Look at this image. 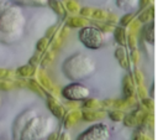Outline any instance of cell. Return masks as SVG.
Wrapping results in <instances>:
<instances>
[{
	"label": "cell",
	"mask_w": 158,
	"mask_h": 140,
	"mask_svg": "<svg viewBox=\"0 0 158 140\" xmlns=\"http://www.w3.org/2000/svg\"><path fill=\"white\" fill-rule=\"evenodd\" d=\"M25 24L23 15L17 6L0 2V41L6 43L16 41Z\"/></svg>",
	"instance_id": "cell-1"
},
{
	"label": "cell",
	"mask_w": 158,
	"mask_h": 140,
	"mask_svg": "<svg viewBox=\"0 0 158 140\" xmlns=\"http://www.w3.org/2000/svg\"><path fill=\"white\" fill-rule=\"evenodd\" d=\"M94 71H95V62L90 57L83 53H74L73 56L68 57L63 63L64 74L73 81L85 78L89 74H91Z\"/></svg>",
	"instance_id": "cell-2"
},
{
	"label": "cell",
	"mask_w": 158,
	"mask_h": 140,
	"mask_svg": "<svg viewBox=\"0 0 158 140\" xmlns=\"http://www.w3.org/2000/svg\"><path fill=\"white\" fill-rule=\"evenodd\" d=\"M78 38L86 48H90V50H98L102 47L105 42L104 32H101L95 26H86V25L79 30Z\"/></svg>",
	"instance_id": "cell-3"
},
{
	"label": "cell",
	"mask_w": 158,
	"mask_h": 140,
	"mask_svg": "<svg viewBox=\"0 0 158 140\" xmlns=\"http://www.w3.org/2000/svg\"><path fill=\"white\" fill-rule=\"evenodd\" d=\"M89 93H90L89 88L81 83H70L60 90V94L67 100H75V102L84 100L85 98L89 97Z\"/></svg>",
	"instance_id": "cell-4"
},
{
	"label": "cell",
	"mask_w": 158,
	"mask_h": 140,
	"mask_svg": "<svg viewBox=\"0 0 158 140\" xmlns=\"http://www.w3.org/2000/svg\"><path fill=\"white\" fill-rule=\"evenodd\" d=\"M109 133L107 128L105 125H95L86 131H84L80 136H78V140H107Z\"/></svg>",
	"instance_id": "cell-5"
},
{
	"label": "cell",
	"mask_w": 158,
	"mask_h": 140,
	"mask_svg": "<svg viewBox=\"0 0 158 140\" xmlns=\"http://www.w3.org/2000/svg\"><path fill=\"white\" fill-rule=\"evenodd\" d=\"M46 102H47V107L49 109V112L57 118V119H63L65 113H67V109L64 108L63 104H60L57 98L54 95H52L51 93H47L46 94Z\"/></svg>",
	"instance_id": "cell-6"
},
{
	"label": "cell",
	"mask_w": 158,
	"mask_h": 140,
	"mask_svg": "<svg viewBox=\"0 0 158 140\" xmlns=\"http://www.w3.org/2000/svg\"><path fill=\"white\" fill-rule=\"evenodd\" d=\"M69 33H70V28H69L67 25H64V26L62 27V30H59V32L57 31V32L54 33V36L52 37L53 40L51 41V50L54 51V52H57V51L62 47V45L64 43V41H65V38L69 36Z\"/></svg>",
	"instance_id": "cell-7"
},
{
	"label": "cell",
	"mask_w": 158,
	"mask_h": 140,
	"mask_svg": "<svg viewBox=\"0 0 158 140\" xmlns=\"http://www.w3.org/2000/svg\"><path fill=\"white\" fill-rule=\"evenodd\" d=\"M80 114H81V119L84 121H96V120H101L104 118H106L107 113L106 110L104 109H95V110H91V109H83L80 110Z\"/></svg>",
	"instance_id": "cell-8"
},
{
	"label": "cell",
	"mask_w": 158,
	"mask_h": 140,
	"mask_svg": "<svg viewBox=\"0 0 158 140\" xmlns=\"http://www.w3.org/2000/svg\"><path fill=\"white\" fill-rule=\"evenodd\" d=\"M122 92H123V98L133 95L136 92V84L132 78V73H128L123 77L122 79Z\"/></svg>",
	"instance_id": "cell-9"
},
{
	"label": "cell",
	"mask_w": 158,
	"mask_h": 140,
	"mask_svg": "<svg viewBox=\"0 0 158 140\" xmlns=\"http://www.w3.org/2000/svg\"><path fill=\"white\" fill-rule=\"evenodd\" d=\"M81 119V114L80 110H70L69 113H65L64 118H63V124L65 129H70L72 126H74L79 120Z\"/></svg>",
	"instance_id": "cell-10"
},
{
	"label": "cell",
	"mask_w": 158,
	"mask_h": 140,
	"mask_svg": "<svg viewBox=\"0 0 158 140\" xmlns=\"http://www.w3.org/2000/svg\"><path fill=\"white\" fill-rule=\"evenodd\" d=\"M115 58L118 61V64L123 69H130V59L127 56V52L125 50V46H120L115 50Z\"/></svg>",
	"instance_id": "cell-11"
},
{
	"label": "cell",
	"mask_w": 158,
	"mask_h": 140,
	"mask_svg": "<svg viewBox=\"0 0 158 140\" xmlns=\"http://www.w3.org/2000/svg\"><path fill=\"white\" fill-rule=\"evenodd\" d=\"M35 74L37 76V81H38V83L46 89V90H51L52 89V87H53V82L51 81V78H49V76L46 73V71L43 69V68H40V69H37L36 68V72H35Z\"/></svg>",
	"instance_id": "cell-12"
},
{
	"label": "cell",
	"mask_w": 158,
	"mask_h": 140,
	"mask_svg": "<svg viewBox=\"0 0 158 140\" xmlns=\"http://www.w3.org/2000/svg\"><path fill=\"white\" fill-rule=\"evenodd\" d=\"M86 24H88V20L85 17H81V16L73 15V16H69L65 19V25L69 28H81Z\"/></svg>",
	"instance_id": "cell-13"
},
{
	"label": "cell",
	"mask_w": 158,
	"mask_h": 140,
	"mask_svg": "<svg viewBox=\"0 0 158 140\" xmlns=\"http://www.w3.org/2000/svg\"><path fill=\"white\" fill-rule=\"evenodd\" d=\"M141 37L146 42H149L153 45V42H154V24H153V21H151L149 24H147L142 27Z\"/></svg>",
	"instance_id": "cell-14"
},
{
	"label": "cell",
	"mask_w": 158,
	"mask_h": 140,
	"mask_svg": "<svg viewBox=\"0 0 158 140\" xmlns=\"http://www.w3.org/2000/svg\"><path fill=\"white\" fill-rule=\"evenodd\" d=\"M27 88L31 89V90H32L33 93H36L37 95H40L41 98H44L46 94H47L46 89L38 83V81H37L36 78H30V79H27Z\"/></svg>",
	"instance_id": "cell-15"
},
{
	"label": "cell",
	"mask_w": 158,
	"mask_h": 140,
	"mask_svg": "<svg viewBox=\"0 0 158 140\" xmlns=\"http://www.w3.org/2000/svg\"><path fill=\"white\" fill-rule=\"evenodd\" d=\"M35 72H36V67H33L31 64H23L15 71L16 77H20V78H30V77L35 76Z\"/></svg>",
	"instance_id": "cell-16"
},
{
	"label": "cell",
	"mask_w": 158,
	"mask_h": 140,
	"mask_svg": "<svg viewBox=\"0 0 158 140\" xmlns=\"http://www.w3.org/2000/svg\"><path fill=\"white\" fill-rule=\"evenodd\" d=\"M114 38L115 41L120 45V46H126V37H127V32L125 30V27L122 26H115L114 28Z\"/></svg>",
	"instance_id": "cell-17"
},
{
	"label": "cell",
	"mask_w": 158,
	"mask_h": 140,
	"mask_svg": "<svg viewBox=\"0 0 158 140\" xmlns=\"http://www.w3.org/2000/svg\"><path fill=\"white\" fill-rule=\"evenodd\" d=\"M47 5L59 16H65L67 15V11L64 9V5L63 2H60L59 0H47Z\"/></svg>",
	"instance_id": "cell-18"
},
{
	"label": "cell",
	"mask_w": 158,
	"mask_h": 140,
	"mask_svg": "<svg viewBox=\"0 0 158 140\" xmlns=\"http://www.w3.org/2000/svg\"><path fill=\"white\" fill-rule=\"evenodd\" d=\"M93 25L95 27H98L101 32H112L115 28V25L107 22L106 20H91Z\"/></svg>",
	"instance_id": "cell-19"
},
{
	"label": "cell",
	"mask_w": 158,
	"mask_h": 140,
	"mask_svg": "<svg viewBox=\"0 0 158 140\" xmlns=\"http://www.w3.org/2000/svg\"><path fill=\"white\" fill-rule=\"evenodd\" d=\"M153 17H154V6L152 5L149 7L143 9L137 19L139 20V22H148V21L153 20Z\"/></svg>",
	"instance_id": "cell-20"
},
{
	"label": "cell",
	"mask_w": 158,
	"mask_h": 140,
	"mask_svg": "<svg viewBox=\"0 0 158 140\" xmlns=\"http://www.w3.org/2000/svg\"><path fill=\"white\" fill-rule=\"evenodd\" d=\"M116 5L121 10L128 11V10H133L137 7L138 0H116Z\"/></svg>",
	"instance_id": "cell-21"
},
{
	"label": "cell",
	"mask_w": 158,
	"mask_h": 140,
	"mask_svg": "<svg viewBox=\"0 0 158 140\" xmlns=\"http://www.w3.org/2000/svg\"><path fill=\"white\" fill-rule=\"evenodd\" d=\"M83 109H91V110H95V109H101V104H100V100L95 99V98H85L83 100Z\"/></svg>",
	"instance_id": "cell-22"
},
{
	"label": "cell",
	"mask_w": 158,
	"mask_h": 140,
	"mask_svg": "<svg viewBox=\"0 0 158 140\" xmlns=\"http://www.w3.org/2000/svg\"><path fill=\"white\" fill-rule=\"evenodd\" d=\"M17 5L23 6H44L47 5V0H12Z\"/></svg>",
	"instance_id": "cell-23"
},
{
	"label": "cell",
	"mask_w": 158,
	"mask_h": 140,
	"mask_svg": "<svg viewBox=\"0 0 158 140\" xmlns=\"http://www.w3.org/2000/svg\"><path fill=\"white\" fill-rule=\"evenodd\" d=\"M54 56H56V52L52 51V50H49L48 52H46L43 55V57H41V62H40V64L42 66V68H47L49 64H52V62L54 59Z\"/></svg>",
	"instance_id": "cell-24"
},
{
	"label": "cell",
	"mask_w": 158,
	"mask_h": 140,
	"mask_svg": "<svg viewBox=\"0 0 158 140\" xmlns=\"http://www.w3.org/2000/svg\"><path fill=\"white\" fill-rule=\"evenodd\" d=\"M63 5H64L65 11H69V12L73 14V15L77 14V12H79L80 6H79L78 1H75V0H65Z\"/></svg>",
	"instance_id": "cell-25"
},
{
	"label": "cell",
	"mask_w": 158,
	"mask_h": 140,
	"mask_svg": "<svg viewBox=\"0 0 158 140\" xmlns=\"http://www.w3.org/2000/svg\"><path fill=\"white\" fill-rule=\"evenodd\" d=\"M123 115H125L123 110H120V109H110L109 113H107V116L112 121H122Z\"/></svg>",
	"instance_id": "cell-26"
},
{
	"label": "cell",
	"mask_w": 158,
	"mask_h": 140,
	"mask_svg": "<svg viewBox=\"0 0 158 140\" xmlns=\"http://www.w3.org/2000/svg\"><path fill=\"white\" fill-rule=\"evenodd\" d=\"M122 123L127 128H136L137 126V121H136V119H135V116H133L132 113L125 114L123 118H122Z\"/></svg>",
	"instance_id": "cell-27"
},
{
	"label": "cell",
	"mask_w": 158,
	"mask_h": 140,
	"mask_svg": "<svg viewBox=\"0 0 158 140\" xmlns=\"http://www.w3.org/2000/svg\"><path fill=\"white\" fill-rule=\"evenodd\" d=\"M141 126H147V128H151V129L154 128V114H153V112H149V110L147 112Z\"/></svg>",
	"instance_id": "cell-28"
},
{
	"label": "cell",
	"mask_w": 158,
	"mask_h": 140,
	"mask_svg": "<svg viewBox=\"0 0 158 140\" xmlns=\"http://www.w3.org/2000/svg\"><path fill=\"white\" fill-rule=\"evenodd\" d=\"M48 46H49V40H48L47 37H42V38H40V40L37 41L36 50H37V52L42 53V52H44V51L47 50Z\"/></svg>",
	"instance_id": "cell-29"
},
{
	"label": "cell",
	"mask_w": 158,
	"mask_h": 140,
	"mask_svg": "<svg viewBox=\"0 0 158 140\" xmlns=\"http://www.w3.org/2000/svg\"><path fill=\"white\" fill-rule=\"evenodd\" d=\"M107 16V11L104 9H93V14L91 17L94 20H106Z\"/></svg>",
	"instance_id": "cell-30"
},
{
	"label": "cell",
	"mask_w": 158,
	"mask_h": 140,
	"mask_svg": "<svg viewBox=\"0 0 158 140\" xmlns=\"http://www.w3.org/2000/svg\"><path fill=\"white\" fill-rule=\"evenodd\" d=\"M126 45H128V47H130L131 50L137 48V45H138L137 36H136L135 33H130V32H128V35H127V37H126Z\"/></svg>",
	"instance_id": "cell-31"
},
{
	"label": "cell",
	"mask_w": 158,
	"mask_h": 140,
	"mask_svg": "<svg viewBox=\"0 0 158 140\" xmlns=\"http://www.w3.org/2000/svg\"><path fill=\"white\" fill-rule=\"evenodd\" d=\"M135 19V14H132V12H127V14H125L118 21H120V26H122V27H126V26H128V24L132 21Z\"/></svg>",
	"instance_id": "cell-32"
},
{
	"label": "cell",
	"mask_w": 158,
	"mask_h": 140,
	"mask_svg": "<svg viewBox=\"0 0 158 140\" xmlns=\"http://www.w3.org/2000/svg\"><path fill=\"white\" fill-rule=\"evenodd\" d=\"M141 105L144 109L151 110V112H153V109H154V102H153L152 98H148V97H144V98L141 99Z\"/></svg>",
	"instance_id": "cell-33"
},
{
	"label": "cell",
	"mask_w": 158,
	"mask_h": 140,
	"mask_svg": "<svg viewBox=\"0 0 158 140\" xmlns=\"http://www.w3.org/2000/svg\"><path fill=\"white\" fill-rule=\"evenodd\" d=\"M141 24L142 22H139V20L138 19H136V20H132L130 24H128V30H130V33H137L138 32V30L141 28Z\"/></svg>",
	"instance_id": "cell-34"
},
{
	"label": "cell",
	"mask_w": 158,
	"mask_h": 140,
	"mask_svg": "<svg viewBox=\"0 0 158 140\" xmlns=\"http://www.w3.org/2000/svg\"><path fill=\"white\" fill-rule=\"evenodd\" d=\"M132 78H133V81H135V84L136 85H139V84H143V74H142V72L138 69V68H136L135 71H133V73H132Z\"/></svg>",
	"instance_id": "cell-35"
},
{
	"label": "cell",
	"mask_w": 158,
	"mask_h": 140,
	"mask_svg": "<svg viewBox=\"0 0 158 140\" xmlns=\"http://www.w3.org/2000/svg\"><path fill=\"white\" fill-rule=\"evenodd\" d=\"M14 87L15 89H22V88H27V78H15L14 81Z\"/></svg>",
	"instance_id": "cell-36"
},
{
	"label": "cell",
	"mask_w": 158,
	"mask_h": 140,
	"mask_svg": "<svg viewBox=\"0 0 158 140\" xmlns=\"http://www.w3.org/2000/svg\"><path fill=\"white\" fill-rule=\"evenodd\" d=\"M0 89L4 90V92H9V90H11V89H15L14 82H12V81H9V79H2V81H0Z\"/></svg>",
	"instance_id": "cell-37"
},
{
	"label": "cell",
	"mask_w": 158,
	"mask_h": 140,
	"mask_svg": "<svg viewBox=\"0 0 158 140\" xmlns=\"http://www.w3.org/2000/svg\"><path fill=\"white\" fill-rule=\"evenodd\" d=\"M130 59H132V62H133L135 64H138V63H139V61H141V53H139V50H138V48L131 50Z\"/></svg>",
	"instance_id": "cell-38"
},
{
	"label": "cell",
	"mask_w": 158,
	"mask_h": 140,
	"mask_svg": "<svg viewBox=\"0 0 158 140\" xmlns=\"http://www.w3.org/2000/svg\"><path fill=\"white\" fill-rule=\"evenodd\" d=\"M135 93L137 94V97H138L139 99H142V98H144V97H148V90H147V88H146L143 84L137 85V88H136V92H135Z\"/></svg>",
	"instance_id": "cell-39"
},
{
	"label": "cell",
	"mask_w": 158,
	"mask_h": 140,
	"mask_svg": "<svg viewBox=\"0 0 158 140\" xmlns=\"http://www.w3.org/2000/svg\"><path fill=\"white\" fill-rule=\"evenodd\" d=\"M79 14L81 17H85V19H90L91 17V14H93V9L89 7V6H84V7H80L79 9Z\"/></svg>",
	"instance_id": "cell-40"
},
{
	"label": "cell",
	"mask_w": 158,
	"mask_h": 140,
	"mask_svg": "<svg viewBox=\"0 0 158 140\" xmlns=\"http://www.w3.org/2000/svg\"><path fill=\"white\" fill-rule=\"evenodd\" d=\"M40 62H41V56H40V52H37V53H35V55L30 58L28 64H31V66H33V67H37V66H40Z\"/></svg>",
	"instance_id": "cell-41"
},
{
	"label": "cell",
	"mask_w": 158,
	"mask_h": 140,
	"mask_svg": "<svg viewBox=\"0 0 158 140\" xmlns=\"http://www.w3.org/2000/svg\"><path fill=\"white\" fill-rule=\"evenodd\" d=\"M57 28H58V25H57V24H56V25H53V26H51V27H48V28H47V31H46V36H44V37H47L48 40H51V38L54 36V33L58 31Z\"/></svg>",
	"instance_id": "cell-42"
},
{
	"label": "cell",
	"mask_w": 158,
	"mask_h": 140,
	"mask_svg": "<svg viewBox=\"0 0 158 140\" xmlns=\"http://www.w3.org/2000/svg\"><path fill=\"white\" fill-rule=\"evenodd\" d=\"M63 105H64V108H65V109H70V110H75V109H78V108H79L78 102H75V100H67Z\"/></svg>",
	"instance_id": "cell-43"
},
{
	"label": "cell",
	"mask_w": 158,
	"mask_h": 140,
	"mask_svg": "<svg viewBox=\"0 0 158 140\" xmlns=\"http://www.w3.org/2000/svg\"><path fill=\"white\" fill-rule=\"evenodd\" d=\"M106 21L112 24V25H116V22L118 21V17L114 14V12H107V16H106Z\"/></svg>",
	"instance_id": "cell-44"
},
{
	"label": "cell",
	"mask_w": 158,
	"mask_h": 140,
	"mask_svg": "<svg viewBox=\"0 0 158 140\" xmlns=\"http://www.w3.org/2000/svg\"><path fill=\"white\" fill-rule=\"evenodd\" d=\"M15 78H17V77H16V73H15V71H12V69H6V73H5V76H4V78H2V79L14 81Z\"/></svg>",
	"instance_id": "cell-45"
},
{
	"label": "cell",
	"mask_w": 158,
	"mask_h": 140,
	"mask_svg": "<svg viewBox=\"0 0 158 140\" xmlns=\"http://www.w3.org/2000/svg\"><path fill=\"white\" fill-rule=\"evenodd\" d=\"M152 0H138V6H139V10H143L146 7H148V5L151 4Z\"/></svg>",
	"instance_id": "cell-46"
},
{
	"label": "cell",
	"mask_w": 158,
	"mask_h": 140,
	"mask_svg": "<svg viewBox=\"0 0 158 140\" xmlns=\"http://www.w3.org/2000/svg\"><path fill=\"white\" fill-rule=\"evenodd\" d=\"M132 140H142V131H141V130H137V131L133 134Z\"/></svg>",
	"instance_id": "cell-47"
},
{
	"label": "cell",
	"mask_w": 158,
	"mask_h": 140,
	"mask_svg": "<svg viewBox=\"0 0 158 140\" xmlns=\"http://www.w3.org/2000/svg\"><path fill=\"white\" fill-rule=\"evenodd\" d=\"M47 140H58V133L54 131V133H51L47 138Z\"/></svg>",
	"instance_id": "cell-48"
},
{
	"label": "cell",
	"mask_w": 158,
	"mask_h": 140,
	"mask_svg": "<svg viewBox=\"0 0 158 140\" xmlns=\"http://www.w3.org/2000/svg\"><path fill=\"white\" fill-rule=\"evenodd\" d=\"M5 73H6V69H5V68H0V79H2V78H4Z\"/></svg>",
	"instance_id": "cell-49"
},
{
	"label": "cell",
	"mask_w": 158,
	"mask_h": 140,
	"mask_svg": "<svg viewBox=\"0 0 158 140\" xmlns=\"http://www.w3.org/2000/svg\"><path fill=\"white\" fill-rule=\"evenodd\" d=\"M142 140H153V139H152L151 136H148L147 134H143V133H142Z\"/></svg>",
	"instance_id": "cell-50"
}]
</instances>
